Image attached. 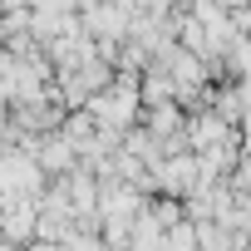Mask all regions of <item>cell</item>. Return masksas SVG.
<instances>
[{"label": "cell", "instance_id": "obj_1", "mask_svg": "<svg viewBox=\"0 0 251 251\" xmlns=\"http://www.w3.org/2000/svg\"><path fill=\"white\" fill-rule=\"evenodd\" d=\"M30 251H64V241H35Z\"/></svg>", "mask_w": 251, "mask_h": 251}]
</instances>
